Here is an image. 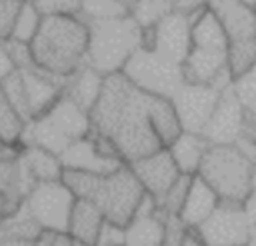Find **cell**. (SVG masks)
I'll use <instances>...</instances> for the list:
<instances>
[{"instance_id": "cell-23", "label": "cell", "mask_w": 256, "mask_h": 246, "mask_svg": "<svg viewBox=\"0 0 256 246\" xmlns=\"http://www.w3.org/2000/svg\"><path fill=\"white\" fill-rule=\"evenodd\" d=\"M148 120H150V126L154 130L158 142L162 144V148L170 146L174 142V138L182 132V124L178 120L176 108H174L170 98L150 94V98H148Z\"/></svg>"}, {"instance_id": "cell-18", "label": "cell", "mask_w": 256, "mask_h": 246, "mask_svg": "<svg viewBox=\"0 0 256 246\" xmlns=\"http://www.w3.org/2000/svg\"><path fill=\"white\" fill-rule=\"evenodd\" d=\"M218 204H220L218 194L198 174H194L190 188H188V194H186V200L178 212V218L188 228H198L216 210Z\"/></svg>"}, {"instance_id": "cell-1", "label": "cell", "mask_w": 256, "mask_h": 246, "mask_svg": "<svg viewBox=\"0 0 256 246\" xmlns=\"http://www.w3.org/2000/svg\"><path fill=\"white\" fill-rule=\"evenodd\" d=\"M148 98L122 72H114L104 76L100 96L88 112L90 128L106 136L126 164L162 148L148 120Z\"/></svg>"}, {"instance_id": "cell-21", "label": "cell", "mask_w": 256, "mask_h": 246, "mask_svg": "<svg viewBox=\"0 0 256 246\" xmlns=\"http://www.w3.org/2000/svg\"><path fill=\"white\" fill-rule=\"evenodd\" d=\"M18 162L34 182L60 180L62 172H64V166H62V160L58 154H54L42 146H34V144H22Z\"/></svg>"}, {"instance_id": "cell-14", "label": "cell", "mask_w": 256, "mask_h": 246, "mask_svg": "<svg viewBox=\"0 0 256 246\" xmlns=\"http://www.w3.org/2000/svg\"><path fill=\"white\" fill-rule=\"evenodd\" d=\"M206 8L220 22L228 46L256 42V8L242 0H206Z\"/></svg>"}, {"instance_id": "cell-41", "label": "cell", "mask_w": 256, "mask_h": 246, "mask_svg": "<svg viewBox=\"0 0 256 246\" xmlns=\"http://www.w3.org/2000/svg\"><path fill=\"white\" fill-rule=\"evenodd\" d=\"M52 240H54V232L52 230H40L32 238L30 246H52Z\"/></svg>"}, {"instance_id": "cell-6", "label": "cell", "mask_w": 256, "mask_h": 246, "mask_svg": "<svg viewBox=\"0 0 256 246\" xmlns=\"http://www.w3.org/2000/svg\"><path fill=\"white\" fill-rule=\"evenodd\" d=\"M142 46V28L130 14L88 22L86 66L102 76L122 72L128 58Z\"/></svg>"}, {"instance_id": "cell-35", "label": "cell", "mask_w": 256, "mask_h": 246, "mask_svg": "<svg viewBox=\"0 0 256 246\" xmlns=\"http://www.w3.org/2000/svg\"><path fill=\"white\" fill-rule=\"evenodd\" d=\"M22 4H24V0H0V40L10 38L16 14Z\"/></svg>"}, {"instance_id": "cell-11", "label": "cell", "mask_w": 256, "mask_h": 246, "mask_svg": "<svg viewBox=\"0 0 256 246\" xmlns=\"http://www.w3.org/2000/svg\"><path fill=\"white\" fill-rule=\"evenodd\" d=\"M208 246L250 244L252 230L244 204L220 202L216 210L196 228Z\"/></svg>"}, {"instance_id": "cell-5", "label": "cell", "mask_w": 256, "mask_h": 246, "mask_svg": "<svg viewBox=\"0 0 256 246\" xmlns=\"http://www.w3.org/2000/svg\"><path fill=\"white\" fill-rule=\"evenodd\" d=\"M256 160L236 144H210L198 176L218 194L220 202L246 204L254 188Z\"/></svg>"}, {"instance_id": "cell-37", "label": "cell", "mask_w": 256, "mask_h": 246, "mask_svg": "<svg viewBox=\"0 0 256 246\" xmlns=\"http://www.w3.org/2000/svg\"><path fill=\"white\" fill-rule=\"evenodd\" d=\"M170 6L172 12H178L188 18H196L206 8V0H170Z\"/></svg>"}, {"instance_id": "cell-47", "label": "cell", "mask_w": 256, "mask_h": 246, "mask_svg": "<svg viewBox=\"0 0 256 246\" xmlns=\"http://www.w3.org/2000/svg\"><path fill=\"white\" fill-rule=\"evenodd\" d=\"M228 246H244V244H228ZM248 246V244H246Z\"/></svg>"}, {"instance_id": "cell-39", "label": "cell", "mask_w": 256, "mask_h": 246, "mask_svg": "<svg viewBox=\"0 0 256 246\" xmlns=\"http://www.w3.org/2000/svg\"><path fill=\"white\" fill-rule=\"evenodd\" d=\"M14 70H18V68L14 66V62H12L10 54H8L6 40H0V82H2L8 74H12Z\"/></svg>"}, {"instance_id": "cell-43", "label": "cell", "mask_w": 256, "mask_h": 246, "mask_svg": "<svg viewBox=\"0 0 256 246\" xmlns=\"http://www.w3.org/2000/svg\"><path fill=\"white\" fill-rule=\"evenodd\" d=\"M8 218V206H6V196L0 194V222Z\"/></svg>"}, {"instance_id": "cell-36", "label": "cell", "mask_w": 256, "mask_h": 246, "mask_svg": "<svg viewBox=\"0 0 256 246\" xmlns=\"http://www.w3.org/2000/svg\"><path fill=\"white\" fill-rule=\"evenodd\" d=\"M6 48H8V54L14 62V66L18 70H24V68H30L34 66L32 62V50H30V44L28 42H18V40H12L8 38L6 40Z\"/></svg>"}, {"instance_id": "cell-38", "label": "cell", "mask_w": 256, "mask_h": 246, "mask_svg": "<svg viewBox=\"0 0 256 246\" xmlns=\"http://www.w3.org/2000/svg\"><path fill=\"white\" fill-rule=\"evenodd\" d=\"M244 208H246V214H248V222H250V230H252V240L256 242V170H254V188H252V194L246 200Z\"/></svg>"}, {"instance_id": "cell-40", "label": "cell", "mask_w": 256, "mask_h": 246, "mask_svg": "<svg viewBox=\"0 0 256 246\" xmlns=\"http://www.w3.org/2000/svg\"><path fill=\"white\" fill-rule=\"evenodd\" d=\"M180 246H208V244L204 242V238L198 234L196 228H188L184 238H182V242H180Z\"/></svg>"}, {"instance_id": "cell-19", "label": "cell", "mask_w": 256, "mask_h": 246, "mask_svg": "<svg viewBox=\"0 0 256 246\" xmlns=\"http://www.w3.org/2000/svg\"><path fill=\"white\" fill-rule=\"evenodd\" d=\"M172 160L176 162L180 174H198V168L210 148V142L200 132H186L182 130L170 146H166Z\"/></svg>"}, {"instance_id": "cell-4", "label": "cell", "mask_w": 256, "mask_h": 246, "mask_svg": "<svg viewBox=\"0 0 256 246\" xmlns=\"http://www.w3.org/2000/svg\"><path fill=\"white\" fill-rule=\"evenodd\" d=\"M182 78L184 82L210 84L218 90L234 84L228 70V38L208 8L192 18L190 50L182 62Z\"/></svg>"}, {"instance_id": "cell-3", "label": "cell", "mask_w": 256, "mask_h": 246, "mask_svg": "<svg viewBox=\"0 0 256 246\" xmlns=\"http://www.w3.org/2000/svg\"><path fill=\"white\" fill-rule=\"evenodd\" d=\"M76 198L90 200L100 208L106 220L120 226H128L134 212L146 194L128 164L106 172L92 174L80 170H64L60 178Z\"/></svg>"}, {"instance_id": "cell-31", "label": "cell", "mask_w": 256, "mask_h": 246, "mask_svg": "<svg viewBox=\"0 0 256 246\" xmlns=\"http://www.w3.org/2000/svg\"><path fill=\"white\" fill-rule=\"evenodd\" d=\"M232 88H234L236 96L240 98V102L244 104V108L256 114V64L244 76L236 78Z\"/></svg>"}, {"instance_id": "cell-25", "label": "cell", "mask_w": 256, "mask_h": 246, "mask_svg": "<svg viewBox=\"0 0 256 246\" xmlns=\"http://www.w3.org/2000/svg\"><path fill=\"white\" fill-rule=\"evenodd\" d=\"M170 12H172L170 0H134L128 8V14L142 30L156 26Z\"/></svg>"}, {"instance_id": "cell-33", "label": "cell", "mask_w": 256, "mask_h": 246, "mask_svg": "<svg viewBox=\"0 0 256 246\" xmlns=\"http://www.w3.org/2000/svg\"><path fill=\"white\" fill-rule=\"evenodd\" d=\"M94 246H126V226L104 220Z\"/></svg>"}, {"instance_id": "cell-29", "label": "cell", "mask_w": 256, "mask_h": 246, "mask_svg": "<svg viewBox=\"0 0 256 246\" xmlns=\"http://www.w3.org/2000/svg\"><path fill=\"white\" fill-rule=\"evenodd\" d=\"M124 14H128V8L120 0H82L80 12H78V16L86 22L108 20Z\"/></svg>"}, {"instance_id": "cell-12", "label": "cell", "mask_w": 256, "mask_h": 246, "mask_svg": "<svg viewBox=\"0 0 256 246\" xmlns=\"http://www.w3.org/2000/svg\"><path fill=\"white\" fill-rule=\"evenodd\" d=\"M190 32H192V18L182 16L178 12H170L156 26L142 30L140 48H150L182 66L190 50Z\"/></svg>"}, {"instance_id": "cell-26", "label": "cell", "mask_w": 256, "mask_h": 246, "mask_svg": "<svg viewBox=\"0 0 256 246\" xmlns=\"http://www.w3.org/2000/svg\"><path fill=\"white\" fill-rule=\"evenodd\" d=\"M42 18H44V14L30 0H24V4L20 6V10L16 14V20H14L10 38L12 40H18V42H28L30 44L32 38L38 32L40 24H42Z\"/></svg>"}, {"instance_id": "cell-9", "label": "cell", "mask_w": 256, "mask_h": 246, "mask_svg": "<svg viewBox=\"0 0 256 246\" xmlns=\"http://www.w3.org/2000/svg\"><path fill=\"white\" fill-rule=\"evenodd\" d=\"M74 200L76 196L62 180H48L36 182L30 188L24 200V208L42 230L66 232Z\"/></svg>"}, {"instance_id": "cell-24", "label": "cell", "mask_w": 256, "mask_h": 246, "mask_svg": "<svg viewBox=\"0 0 256 246\" xmlns=\"http://www.w3.org/2000/svg\"><path fill=\"white\" fill-rule=\"evenodd\" d=\"M164 212L158 208L152 216H136L126 226V246H160L164 234Z\"/></svg>"}, {"instance_id": "cell-20", "label": "cell", "mask_w": 256, "mask_h": 246, "mask_svg": "<svg viewBox=\"0 0 256 246\" xmlns=\"http://www.w3.org/2000/svg\"><path fill=\"white\" fill-rule=\"evenodd\" d=\"M102 84H104V76L100 72H96L94 68L84 64L82 68H78L74 74H70L64 80L62 94L66 98H70L74 104H78L82 110L90 112L94 108L98 96H100Z\"/></svg>"}, {"instance_id": "cell-8", "label": "cell", "mask_w": 256, "mask_h": 246, "mask_svg": "<svg viewBox=\"0 0 256 246\" xmlns=\"http://www.w3.org/2000/svg\"><path fill=\"white\" fill-rule=\"evenodd\" d=\"M122 74L146 94L164 98H172L184 82L182 66L150 48H138L124 64Z\"/></svg>"}, {"instance_id": "cell-10", "label": "cell", "mask_w": 256, "mask_h": 246, "mask_svg": "<svg viewBox=\"0 0 256 246\" xmlns=\"http://www.w3.org/2000/svg\"><path fill=\"white\" fill-rule=\"evenodd\" d=\"M64 170H80V172H92V174H106L122 164H126L116 150V146L102 134L90 132L82 136L80 140L72 142L62 154H60Z\"/></svg>"}, {"instance_id": "cell-42", "label": "cell", "mask_w": 256, "mask_h": 246, "mask_svg": "<svg viewBox=\"0 0 256 246\" xmlns=\"http://www.w3.org/2000/svg\"><path fill=\"white\" fill-rule=\"evenodd\" d=\"M52 246H74V238L68 232H54Z\"/></svg>"}, {"instance_id": "cell-30", "label": "cell", "mask_w": 256, "mask_h": 246, "mask_svg": "<svg viewBox=\"0 0 256 246\" xmlns=\"http://www.w3.org/2000/svg\"><path fill=\"white\" fill-rule=\"evenodd\" d=\"M190 182H192V176L190 174H180L172 186L164 192V196L158 200V208L164 212V214H176L180 212L184 200H186V194H188V188H190Z\"/></svg>"}, {"instance_id": "cell-16", "label": "cell", "mask_w": 256, "mask_h": 246, "mask_svg": "<svg viewBox=\"0 0 256 246\" xmlns=\"http://www.w3.org/2000/svg\"><path fill=\"white\" fill-rule=\"evenodd\" d=\"M244 122V104L236 96L234 88H226L220 94V100L206 122L202 134L210 144H236L242 134Z\"/></svg>"}, {"instance_id": "cell-15", "label": "cell", "mask_w": 256, "mask_h": 246, "mask_svg": "<svg viewBox=\"0 0 256 246\" xmlns=\"http://www.w3.org/2000/svg\"><path fill=\"white\" fill-rule=\"evenodd\" d=\"M132 174L140 182L146 194L156 198V202L164 196V192L172 186V182L180 176L176 162L172 160L168 148H158L142 158L128 162Z\"/></svg>"}, {"instance_id": "cell-27", "label": "cell", "mask_w": 256, "mask_h": 246, "mask_svg": "<svg viewBox=\"0 0 256 246\" xmlns=\"http://www.w3.org/2000/svg\"><path fill=\"white\" fill-rule=\"evenodd\" d=\"M0 88L6 96V100L12 104V108L18 112V116L24 120V124L32 118L30 112V104H28V94H26V86H24V78L20 70H14L12 74H8L2 82Z\"/></svg>"}, {"instance_id": "cell-7", "label": "cell", "mask_w": 256, "mask_h": 246, "mask_svg": "<svg viewBox=\"0 0 256 246\" xmlns=\"http://www.w3.org/2000/svg\"><path fill=\"white\" fill-rule=\"evenodd\" d=\"M90 132V114L64 94L40 116L24 124L22 144L42 146L54 154H62L72 142Z\"/></svg>"}, {"instance_id": "cell-22", "label": "cell", "mask_w": 256, "mask_h": 246, "mask_svg": "<svg viewBox=\"0 0 256 246\" xmlns=\"http://www.w3.org/2000/svg\"><path fill=\"white\" fill-rule=\"evenodd\" d=\"M104 220L106 218L96 204H92L90 200H84V198H76L70 218H68L66 232L78 242L94 244Z\"/></svg>"}, {"instance_id": "cell-46", "label": "cell", "mask_w": 256, "mask_h": 246, "mask_svg": "<svg viewBox=\"0 0 256 246\" xmlns=\"http://www.w3.org/2000/svg\"><path fill=\"white\" fill-rule=\"evenodd\" d=\"M120 2H122V4H124V6H126V8H130V4H132V2H134V0H120Z\"/></svg>"}, {"instance_id": "cell-32", "label": "cell", "mask_w": 256, "mask_h": 246, "mask_svg": "<svg viewBox=\"0 0 256 246\" xmlns=\"http://www.w3.org/2000/svg\"><path fill=\"white\" fill-rule=\"evenodd\" d=\"M14 188H16V160H0V194H4L6 200L18 208L24 202L14 198Z\"/></svg>"}, {"instance_id": "cell-34", "label": "cell", "mask_w": 256, "mask_h": 246, "mask_svg": "<svg viewBox=\"0 0 256 246\" xmlns=\"http://www.w3.org/2000/svg\"><path fill=\"white\" fill-rule=\"evenodd\" d=\"M44 16L54 14H78L82 0H30Z\"/></svg>"}, {"instance_id": "cell-2", "label": "cell", "mask_w": 256, "mask_h": 246, "mask_svg": "<svg viewBox=\"0 0 256 246\" xmlns=\"http://www.w3.org/2000/svg\"><path fill=\"white\" fill-rule=\"evenodd\" d=\"M30 50L36 68L66 80L86 64L88 22L78 14L44 16Z\"/></svg>"}, {"instance_id": "cell-28", "label": "cell", "mask_w": 256, "mask_h": 246, "mask_svg": "<svg viewBox=\"0 0 256 246\" xmlns=\"http://www.w3.org/2000/svg\"><path fill=\"white\" fill-rule=\"evenodd\" d=\"M22 132L24 120L18 116L0 88V138L8 144H22Z\"/></svg>"}, {"instance_id": "cell-45", "label": "cell", "mask_w": 256, "mask_h": 246, "mask_svg": "<svg viewBox=\"0 0 256 246\" xmlns=\"http://www.w3.org/2000/svg\"><path fill=\"white\" fill-rule=\"evenodd\" d=\"M242 2H246V4L252 6V8H256V0H242Z\"/></svg>"}, {"instance_id": "cell-13", "label": "cell", "mask_w": 256, "mask_h": 246, "mask_svg": "<svg viewBox=\"0 0 256 246\" xmlns=\"http://www.w3.org/2000/svg\"><path fill=\"white\" fill-rule=\"evenodd\" d=\"M220 94H222V90H218L210 84L182 82V86L170 98L176 108L182 130L202 134L206 122L210 120V116L220 100Z\"/></svg>"}, {"instance_id": "cell-17", "label": "cell", "mask_w": 256, "mask_h": 246, "mask_svg": "<svg viewBox=\"0 0 256 246\" xmlns=\"http://www.w3.org/2000/svg\"><path fill=\"white\" fill-rule=\"evenodd\" d=\"M20 72H22V78H24L32 118L46 112L62 96V90H64V80L62 78L52 76V74H48V72H44L36 66L24 68Z\"/></svg>"}, {"instance_id": "cell-44", "label": "cell", "mask_w": 256, "mask_h": 246, "mask_svg": "<svg viewBox=\"0 0 256 246\" xmlns=\"http://www.w3.org/2000/svg\"><path fill=\"white\" fill-rule=\"evenodd\" d=\"M74 246H94V244H86V242H78V240H74Z\"/></svg>"}]
</instances>
